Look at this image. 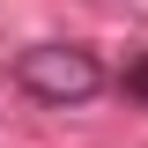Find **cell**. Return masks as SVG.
<instances>
[{"mask_svg": "<svg viewBox=\"0 0 148 148\" xmlns=\"http://www.w3.org/2000/svg\"><path fill=\"white\" fill-rule=\"evenodd\" d=\"M119 89H126L133 104H148V52H133V59H126V82H119Z\"/></svg>", "mask_w": 148, "mask_h": 148, "instance_id": "2", "label": "cell"}, {"mask_svg": "<svg viewBox=\"0 0 148 148\" xmlns=\"http://www.w3.org/2000/svg\"><path fill=\"white\" fill-rule=\"evenodd\" d=\"M15 82L37 104H89L104 89V59L89 45H30V52H15Z\"/></svg>", "mask_w": 148, "mask_h": 148, "instance_id": "1", "label": "cell"}]
</instances>
